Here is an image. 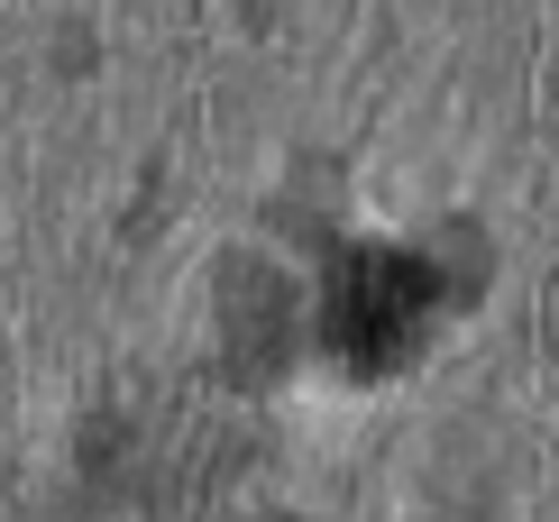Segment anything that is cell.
Segmentation results:
<instances>
[{
    "mask_svg": "<svg viewBox=\"0 0 559 522\" xmlns=\"http://www.w3.org/2000/svg\"><path fill=\"white\" fill-rule=\"evenodd\" d=\"M221 348H229V376H275L294 358V284L266 257L221 266Z\"/></svg>",
    "mask_w": 559,
    "mask_h": 522,
    "instance_id": "7a4b0ae2",
    "label": "cell"
},
{
    "mask_svg": "<svg viewBox=\"0 0 559 522\" xmlns=\"http://www.w3.org/2000/svg\"><path fill=\"white\" fill-rule=\"evenodd\" d=\"M440 294H450L440 266L413 248H340L331 275H321V348L348 358L358 376H385L413 358Z\"/></svg>",
    "mask_w": 559,
    "mask_h": 522,
    "instance_id": "6da1fadb",
    "label": "cell"
},
{
    "mask_svg": "<svg viewBox=\"0 0 559 522\" xmlns=\"http://www.w3.org/2000/svg\"><path fill=\"white\" fill-rule=\"evenodd\" d=\"M266 522H285V513H266Z\"/></svg>",
    "mask_w": 559,
    "mask_h": 522,
    "instance_id": "3957f363",
    "label": "cell"
}]
</instances>
